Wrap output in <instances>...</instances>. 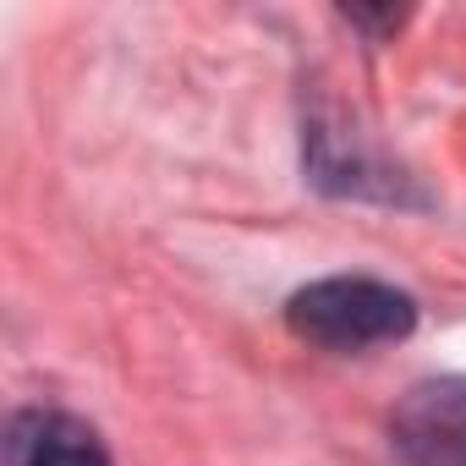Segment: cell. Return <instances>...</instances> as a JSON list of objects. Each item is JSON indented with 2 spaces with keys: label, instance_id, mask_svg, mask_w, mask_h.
I'll use <instances>...</instances> for the list:
<instances>
[{
  "label": "cell",
  "instance_id": "cell-2",
  "mask_svg": "<svg viewBox=\"0 0 466 466\" xmlns=\"http://www.w3.org/2000/svg\"><path fill=\"white\" fill-rule=\"evenodd\" d=\"M395 450L406 466H466V379H428L395 406Z\"/></svg>",
  "mask_w": 466,
  "mask_h": 466
},
{
  "label": "cell",
  "instance_id": "cell-3",
  "mask_svg": "<svg viewBox=\"0 0 466 466\" xmlns=\"http://www.w3.org/2000/svg\"><path fill=\"white\" fill-rule=\"evenodd\" d=\"M12 466H110L94 428H83L66 411H23L6 433Z\"/></svg>",
  "mask_w": 466,
  "mask_h": 466
},
{
  "label": "cell",
  "instance_id": "cell-1",
  "mask_svg": "<svg viewBox=\"0 0 466 466\" xmlns=\"http://www.w3.org/2000/svg\"><path fill=\"white\" fill-rule=\"evenodd\" d=\"M291 329L324 351H362V346H384L411 335L417 308L406 291L384 286V280H362V275H335V280H313L291 297L286 308Z\"/></svg>",
  "mask_w": 466,
  "mask_h": 466
}]
</instances>
